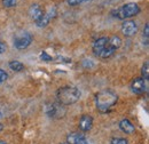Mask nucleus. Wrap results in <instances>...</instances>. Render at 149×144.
I'll list each match as a JSON object with an SVG mask.
<instances>
[{
    "instance_id": "f257e3e1",
    "label": "nucleus",
    "mask_w": 149,
    "mask_h": 144,
    "mask_svg": "<svg viewBox=\"0 0 149 144\" xmlns=\"http://www.w3.org/2000/svg\"><path fill=\"white\" fill-rule=\"evenodd\" d=\"M117 101H118L117 94L112 89H109V88L99 91L95 96L96 109L102 113L108 112L117 103Z\"/></svg>"
},
{
    "instance_id": "f03ea898",
    "label": "nucleus",
    "mask_w": 149,
    "mask_h": 144,
    "mask_svg": "<svg viewBox=\"0 0 149 144\" xmlns=\"http://www.w3.org/2000/svg\"><path fill=\"white\" fill-rule=\"evenodd\" d=\"M81 96L80 90L74 86H63L56 91L57 102L64 107L76 103Z\"/></svg>"
},
{
    "instance_id": "7ed1b4c3",
    "label": "nucleus",
    "mask_w": 149,
    "mask_h": 144,
    "mask_svg": "<svg viewBox=\"0 0 149 144\" xmlns=\"http://www.w3.org/2000/svg\"><path fill=\"white\" fill-rule=\"evenodd\" d=\"M92 51L95 56H97L99 58H102V60L110 58L116 52V49L109 44L108 37H101V38L96 39L92 46Z\"/></svg>"
},
{
    "instance_id": "20e7f679",
    "label": "nucleus",
    "mask_w": 149,
    "mask_h": 144,
    "mask_svg": "<svg viewBox=\"0 0 149 144\" xmlns=\"http://www.w3.org/2000/svg\"><path fill=\"white\" fill-rule=\"evenodd\" d=\"M140 10L141 9H140L138 3L129 2V3H125V5L120 6L117 9H113L111 12V15L115 18H118V19H129V18L136 16L140 13Z\"/></svg>"
},
{
    "instance_id": "39448f33",
    "label": "nucleus",
    "mask_w": 149,
    "mask_h": 144,
    "mask_svg": "<svg viewBox=\"0 0 149 144\" xmlns=\"http://www.w3.org/2000/svg\"><path fill=\"white\" fill-rule=\"evenodd\" d=\"M32 42V36L28 31H22L14 37V46L19 51L28 48Z\"/></svg>"
},
{
    "instance_id": "423d86ee",
    "label": "nucleus",
    "mask_w": 149,
    "mask_h": 144,
    "mask_svg": "<svg viewBox=\"0 0 149 144\" xmlns=\"http://www.w3.org/2000/svg\"><path fill=\"white\" fill-rule=\"evenodd\" d=\"M45 112L49 118H62L65 114L64 105L57 103H47L45 105Z\"/></svg>"
},
{
    "instance_id": "0eeeda50",
    "label": "nucleus",
    "mask_w": 149,
    "mask_h": 144,
    "mask_svg": "<svg viewBox=\"0 0 149 144\" xmlns=\"http://www.w3.org/2000/svg\"><path fill=\"white\" fill-rule=\"evenodd\" d=\"M138 32V24L134 21H125L122 24V33L125 37H133Z\"/></svg>"
},
{
    "instance_id": "6e6552de",
    "label": "nucleus",
    "mask_w": 149,
    "mask_h": 144,
    "mask_svg": "<svg viewBox=\"0 0 149 144\" xmlns=\"http://www.w3.org/2000/svg\"><path fill=\"white\" fill-rule=\"evenodd\" d=\"M147 89V85H146V80L143 78H135L133 79L132 84H131V90L134 93V94H143Z\"/></svg>"
},
{
    "instance_id": "1a4fd4ad",
    "label": "nucleus",
    "mask_w": 149,
    "mask_h": 144,
    "mask_svg": "<svg viewBox=\"0 0 149 144\" xmlns=\"http://www.w3.org/2000/svg\"><path fill=\"white\" fill-rule=\"evenodd\" d=\"M67 143L69 144H88L85 135L83 133H79V132H74V133H70L68 136H67Z\"/></svg>"
},
{
    "instance_id": "9d476101",
    "label": "nucleus",
    "mask_w": 149,
    "mask_h": 144,
    "mask_svg": "<svg viewBox=\"0 0 149 144\" xmlns=\"http://www.w3.org/2000/svg\"><path fill=\"white\" fill-rule=\"evenodd\" d=\"M92 126H93V118L88 114H84L80 117L79 119V129L85 133V132H88L92 129Z\"/></svg>"
},
{
    "instance_id": "9b49d317",
    "label": "nucleus",
    "mask_w": 149,
    "mask_h": 144,
    "mask_svg": "<svg viewBox=\"0 0 149 144\" xmlns=\"http://www.w3.org/2000/svg\"><path fill=\"white\" fill-rule=\"evenodd\" d=\"M44 14H45V12L42 10V8H41L38 3H33V5L30 7V9H29V15H30L31 19H32L35 23H37L38 21L44 16Z\"/></svg>"
},
{
    "instance_id": "f8f14e48",
    "label": "nucleus",
    "mask_w": 149,
    "mask_h": 144,
    "mask_svg": "<svg viewBox=\"0 0 149 144\" xmlns=\"http://www.w3.org/2000/svg\"><path fill=\"white\" fill-rule=\"evenodd\" d=\"M119 128H120V130L123 132V133H125V134H133L134 132H135V127L133 126V124L131 123L129 119H123V120H120V123H119Z\"/></svg>"
},
{
    "instance_id": "ddd939ff",
    "label": "nucleus",
    "mask_w": 149,
    "mask_h": 144,
    "mask_svg": "<svg viewBox=\"0 0 149 144\" xmlns=\"http://www.w3.org/2000/svg\"><path fill=\"white\" fill-rule=\"evenodd\" d=\"M54 12H55L54 9H53V10L51 9V10H48L47 13H45V14H44V16H42V17L40 18L37 23H36L38 28H45V26L49 23V21L52 19L53 15H54Z\"/></svg>"
},
{
    "instance_id": "4468645a",
    "label": "nucleus",
    "mask_w": 149,
    "mask_h": 144,
    "mask_svg": "<svg viewBox=\"0 0 149 144\" xmlns=\"http://www.w3.org/2000/svg\"><path fill=\"white\" fill-rule=\"evenodd\" d=\"M9 68L15 72H21L24 70V65L19 61H10L9 62Z\"/></svg>"
},
{
    "instance_id": "2eb2a0df",
    "label": "nucleus",
    "mask_w": 149,
    "mask_h": 144,
    "mask_svg": "<svg viewBox=\"0 0 149 144\" xmlns=\"http://www.w3.org/2000/svg\"><path fill=\"white\" fill-rule=\"evenodd\" d=\"M141 78H143L146 81L148 80L149 78V64L148 62H146L143 65H142V68H141Z\"/></svg>"
},
{
    "instance_id": "dca6fc26",
    "label": "nucleus",
    "mask_w": 149,
    "mask_h": 144,
    "mask_svg": "<svg viewBox=\"0 0 149 144\" xmlns=\"http://www.w3.org/2000/svg\"><path fill=\"white\" fill-rule=\"evenodd\" d=\"M16 2H17V0H2V5L6 8H13V7H15Z\"/></svg>"
},
{
    "instance_id": "f3484780",
    "label": "nucleus",
    "mask_w": 149,
    "mask_h": 144,
    "mask_svg": "<svg viewBox=\"0 0 149 144\" xmlns=\"http://www.w3.org/2000/svg\"><path fill=\"white\" fill-rule=\"evenodd\" d=\"M111 144H129L127 142V140H125V138H120V137H115V138H112Z\"/></svg>"
},
{
    "instance_id": "a211bd4d",
    "label": "nucleus",
    "mask_w": 149,
    "mask_h": 144,
    "mask_svg": "<svg viewBox=\"0 0 149 144\" xmlns=\"http://www.w3.org/2000/svg\"><path fill=\"white\" fill-rule=\"evenodd\" d=\"M143 37H145V45H146V46H148V38H149V25H148V23L145 25Z\"/></svg>"
},
{
    "instance_id": "6ab92c4d",
    "label": "nucleus",
    "mask_w": 149,
    "mask_h": 144,
    "mask_svg": "<svg viewBox=\"0 0 149 144\" xmlns=\"http://www.w3.org/2000/svg\"><path fill=\"white\" fill-rule=\"evenodd\" d=\"M67 1H68V3H69L70 6H78V5H80V3L87 2L88 0H67Z\"/></svg>"
},
{
    "instance_id": "aec40b11",
    "label": "nucleus",
    "mask_w": 149,
    "mask_h": 144,
    "mask_svg": "<svg viewBox=\"0 0 149 144\" xmlns=\"http://www.w3.org/2000/svg\"><path fill=\"white\" fill-rule=\"evenodd\" d=\"M7 78H8V74L6 73V71L0 69V84H2L5 80H7Z\"/></svg>"
},
{
    "instance_id": "412c9836",
    "label": "nucleus",
    "mask_w": 149,
    "mask_h": 144,
    "mask_svg": "<svg viewBox=\"0 0 149 144\" xmlns=\"http://www.w3.org/2000/svg\"><path fill=\"white\" fill-rule=\"evenodd\" d=\"M40 58H41L42 61H52V57H51V56H48L47 53H45V52L40 55Z\"/></svg>"
},
{
    "instance_id": "4be33fe9",
    "label": "nucleus",
    "mask_w": 149,
    "mask_h": 144,
    "mask_svg": "<svg viewBox=\"0 0 149 144\" xmlns=\"http://www.w3.org/2000/svg\"><path fill=\"white\" fill-rule=\"evenodd\" d=\"M6 51H7V46H6V44H3L2 41H0V55L3 54Z\"/></svg>"
},
{
    "instance_id": "5701e85b",
    "label": "nucleus",
    "mask_w": 149,
    "mask_h": 144,
    "mask_svg": "<svg viewBox=\"0 0 149 144\" xmlns=\"http://www.w3.org/2000/svg\"><path fill=\"white\" fill-rule=\"evenodd\" d=\"M0 144H7V143H6L5 141H1V140H0Z\"/></svg>"
},
{
    "instance_id": "b1692460",
    "label": "nucleus",
    "mask_w": 149,
    "mask_h": 144,
    "mask_svg": "<svg viewBox=\"0 0 149 144\" xmlns=\"http://www.w3.org/2000/svg\"><path fill=\"white\" fill-rule=\"evenodd\" d=\"M2 128H3V126H2V125H1V124H0V132H1V130H2Z\"/></svg>"
},
{
    "instance_id": "393cba45",
    "label": "nucleus",
    "mask_w": 149,
    "mask_h": 144,
    "mask_svg": "<svg viewBox=\"0 0 149 144\" xmlns=\"http://www.w3.org/2000/svg\"><path fill=\"white\" fill-rule=\"evenodd\" d=\"M1 117H2V113H1V112H0V118H1Z\"/></svg>"
},
{
    "instance_id": "a878e982",
    "label": "nucleus",
    "mask_w": 149,
    "mask_h": 144,
    "mask_svg": "<svg viewBox=\"0 0 149 144\" xmlns=\"http://www.w3.org/2000/svg\"><path fill=\"white\" fill-rule=\"evenodd\" d=\"M63 144H69V143H63Z\"/></svg>"
}]
</instances>
